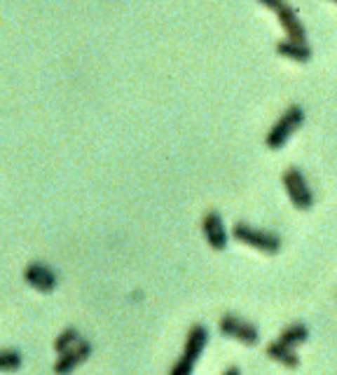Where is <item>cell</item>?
I'll return each mask as SVG.
<instances>
[{
  "label": "cell",
  "mask_w": 337,
  "mask_h": 375,
  "mask_svg": "<svg viewBox=\"0 0 337 375\" xmlns=\"http://www.w3.org/2000/svg\"><path fill=\"white\" fill-rule=\"evenodd\" d=\"M82 340V333L77 331V329H73V326H68V329H63L59 336H56V340H54V352L56 354H61V352H66V350H70L73 345H77Z\"/></svg>",
  "instance_id": "cell-14"
},
{
  "label": "cell",
  "mask_w": 337,
  "mask_h": 375,
  "mask_svg": "<svg viewBox=\"0 0 337 375\" xmlns=\"http://www.w3.org/2000/svg\"><path fill=\"white\" fill-rule=\"evenodd\" d=\"M281 183L286 188V195L293 202V206L298 211H309L314 206V192L309 188L305 173H302L298 166H288L281 176Z\"/></svg>",
  "instance_id": "cell-4"
},
{
  "label": "cell",
  "mask_w": 337,
  "mask_h": 375,
  "mask_svg": "<svg viewBox=\"0 0 337 375\" xmlns=\"http://www.w3.org/2000/svg\"><path fill=\"white\" fill-rule=\"evenodd\" d=\"M91 350H94V347H91L89 340L82 338L80 343L73 345L70 350L61 352L54 361V375H70L75 368H80L84 361L91 357Z\"/></svg>",
  "instance_id": "cell-8"
},
{
  "label": "cell",
  "mask_w": 337,
  "mask_h": 375,
  "mask_svg": "<svg viewBox=\"0 0 337 375\" xmlns=\"http://www.w3.org/2000/svg\"><path fill=\"white\" fill-rule=\"evenodd\" d=\"M277 52L291 61H300V64H307V61L312 59V47L307 45V40L284 38L277 43Z\"/></svg>",
  "instance_id": "cell-10"
},
{
  "label": "cell",
  "mask_w": 337,
  "mask_h": 375,
  "mask_svg": "<svg viewBox=\"0 0 337 375\" xmlns=\"http://www.w3.org/2000/svg\"><path fill=\"white\" fill-rule=\"evenodd\" d=\"M307 338H309V329L305 324H291L279 333L277 340H281V343L288 347H298L302 343H307Z\"/></svg>",
  "instance_id": "cell-12"
},
{
  "label": "cell",
  "mask_w": 337,
  "mask_h": 375,
  "mask_svg": "<svg viewBox=\"0 0 337 375\" xmlns=\"http://www.w3.org/2000/svg\"><path fill=\"white\" fill-rule=\"evenodd\" d=\"M21 277H24V282L33 291H38V294H52V291H56V287H59V275L42 261L28 263Z\"/></svg>",
  "instance_id": "cell-6"
},
{
  "label": "cell",
  "mask_w": 337,
  "mask_h": 375,
  "mask_svg": "<svg viewBox=\"0 0 337 375\" xmlns=\"http://www.w3.org/2000/svg\"><path fill=\"white\" fill-rule=\"evenodd\" d=\"M260 5H265L267 10H272L274 15H277V22L281 24V29L286 31L288 38H295V40H305L307 38V31L305 26H302L298 12H295L291 5L286 3V0H258Z\"/></svg>",
  "instance_id": "cell-5"
},
{
  "label": "cell",
  "mask_w": 337,
  "mask_h": 375,
  "mask_svg": "<svg viewBox=\"0 0 337 375\" xmlns=\"http://www.w3.org/2000/svg\"><path fill=\"white\" fill-rule=\"evenodd\" d=\"M206 345H209V329H206V326H201V324H194L192 329L187 331L183 352H180L178 361L171 366L168 375H192L197 361H199L201 352L206 350Z\"/></svg>",
  "instance_id": "cell-1"
},
{
  "label": "cell",
  "mask_w": 337,
  "mask_h": 375,
  "mask_svg": "<svg viewBox=\"0 0 337 375\" xmlns=\"http://www.w3.org/2000/svg\"><path fill=\"white\" fill-rule=\"evenodd\" d=\"M232 237H234L239 244H246V246L256 249V251L267 254V256H274L281 251L279 235H274L270 230H260V228H253L249 223H244V221H239V223L232 225Z\"/></svg>",
  "instance_id": "cell-2"
},
{
  "label": "cell",
  "mask_w": 337,
  "mask_h": 375,
  "mask_svg": "<svg viewBox=\"0 0 337 375\" xmlns=\"http://www.w3.org/2000/svg\"><path fill=\"white\" fill-rule=\"evenodd\" d=\"M302 122H305V110H302V106H295V103L288 106L284 113L279 115V120L272 124V129L267 131V136H265L267 148L270 150L284 148L288 138L298 131V127H302Z\"/></svg>",
  "instance_id": "cell-3"
},
{
  "label": "cell",
  "mask_w": 337,
  "mask_h": 375,
  "mask_svg": "<svg viewBox=\"0 0 337 375\" xmlns=\"http://www.w3.org/2000/svg\"><path fill=\"white\" fill-rule=\"evenodd\" d=\"M223 375H242V371H239L237 366H230V368H225Z\"/></svg>",
  "instance_id": "cell-15"
},
{
  "label": "cell",
  "mask_w": 337,
  "mask_h": 375,
  "mask_svg": "<svg viewBox=\"0 0 337 375\" xmlns=\"http://www.w3.org/2000/svg\"><path fill=\"white\" fill-rule=\"evenodd\" d=\"M218 331H220L225 338L237 340V343H242L246 347L258 345V340H260V333L256 326L244 322V319H239L234 315H223L220 322H218Z\"/></svg>",
  "instance_id": "cell-7"
},
{
  "label": "cell",
  "mask_w": 337,
  "mask_h": 375,
  "mask_svg": "<svg viewBox=\"0 0 337 375\" xmlns=\"http://www.w3.org/2000/svg\"><path fill=\"white\" fill-rule=\"evenodd\" d=\"M201 235L206 239V244L213 249V251H225L227 249V228H225V221L218 211H206L201 218Z\"/></svg>",
  "instance_id": "cell-9"
},
{
  "label": "cell",
  "mask_w": 337,
  "mask_h": 375,
  "mask_svg": "<svg viewBox=\"0 0 337 375\" xmlns=\"http://www.w3.org/2000/svg\"><path fill=\"white\" fill-rule=\"evenodd\" d=\"M267 357L277 364L286 366V368H298L300 366V357L295 354V347L284 345L281 340H274V343L267 345Z\"/></svg>",
  "instance_id": "cell-11"
},
{
  "label": "cell",
  "mask_w": 337,
  "mask_h": 375,
  "mask_svg": "<svg viewBox=\"0 0 337 375\" xmlns=\"http://www.w3.org/2000/svg\"><path fill=\"white\" fill-rule=\"evenodd\" d=\"M21 366H24V357L19 350H10V347L0 350V373H14Z\"/></svg>",
  "instance_id": "cell-13"
}]
</instances>
